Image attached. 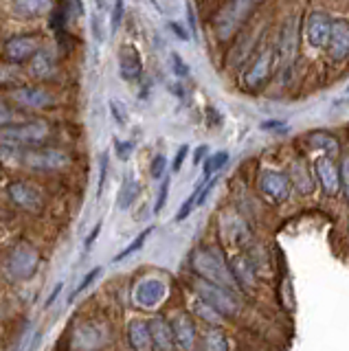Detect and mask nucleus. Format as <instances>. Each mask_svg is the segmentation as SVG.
Listing matches in <instances>:
<instances>
[{
	"instance_id": "obj_1",
	"label": "nucleus",
	"mask_w": 349,
	"mask_h": 351,
	"mask_svg": "<svg viewBox=\"0 0 349 351\" xmlns=\"http://www.w3.org/2000/svg\"><path fill=\"white\" fill-rule=\"evenodd\" d=\"M191 266L204 281L215 283V285H220V288H226L231 292L235 290V285H237L235 274H233V270L226 268V263L222 261V257L217 255V252L198 250L191 257Z\"/></svg>"
},
{
	"instance_id": "obj_2",
	"label": "nucleus",
	"mask_w": 349,
	"mask_h": 351,
	"mask_svg": "<svg viewBox=\"0 0 349 351\" xmlns=\"http://www.w3.org/2000/svg\"><path fill=\"white\" fill-rule=\"evenodd\" d=\"M49 134H51V128L45 121H27V123H20V125H7L3 128V149L38 145V143L47 141Z\"/></svg>"
},
{
	"instance_id": "obj_3",
	"label": "nucleus",
	"mask_w": 349,
	"mask_h": 351,
	"mask_svg": "<svg viewBox=\"0 0 349 351\" xmlns=\"http://www.w3.org/2000/svg\"><path fill=\"white\" fill-rule=\"evenodd\" d=\"M259 0H228L226 7L215 18V33L220 40L231 38L237 27L250 16V11L257 7Z\"/></svg>"
},
{
	"instance_id": "obj_4",
	"label": "nucleus",
	"mask_w": 349,
	"mask_h": 351,
	"mask_svg": "<svg viewBox=\"0 0 349 351\" xmlns=\"http://www.w3.org/2000/svg\"><path fill=\"white\" fill-rule=\"evenodd\" d=\"M38 268V250L31 244H18L9 250L5 259V272L9 279H29Z\"/></svg>"
},
{
	"instance_id": "obj_5",
	"label": "nucleus",
	"mask_w": 349,
	"mask_h": 351,
	"mask_svg": "<svg viewBox=\"0 0 349 351\" xmlns=\"http://www.w3.org/2000/svg\"><path fill=\"white\" fill-rule=\"evenodd\" d=\"M23 162L29 169L36 171H60L64 167H69L71 156L67 152L56 147H38V149L23 152Z\"/></svg>"
},
{
	"instance_id": "obj_6",
	"label": "nucleus",
	"mask_w": 349,
	"mask_h": 351,
	"mask_svg": "<svg viewBox=\"0 0 349 351\" xmlns=\"http://www.w3.org/2000/svg\"><path fill=\"white\" fill-rule=\"evenodd\" d=\"M195 292L200 294V299H204L209 305H213L220 314L231 316V314L237 312V299L233 296L231 290L220 288V285L209 283L204 279H198V281H195Z\"/></svg>"
},
{
	"instance_id": "obj_7",
	"label": "nucleus",
	"mask_w": 349,
	"mask_h": 351,
	"mask_svg": "<svg viewBox=\"0 0 349 351\" xmlns=\"http://www.w3.org/2000/svg\"><path fill=\"white\" fill-rule=\"evenodd\" d=\"M5 195H7L9 204H14L16 208H23V211H29V213L40 211V206H42V195H40V191L36 189L34 184L23 182V180L9 182Z\"/></svg>"
},
{
	"instance_id": "obj_8",
	"label": "nucleus",
	"mask_w": 349,
	"mask_h": 351,
	"mask_svg": "<svg viewBox=\"0 0 349 351\" xmlns=\"http://www.w3.org/2000/svg\"><path fill=\"white\" fill-rule=\"evenodd\" d=\"M9 97H12L14 104H18L20 108H27V110H42V108H51L56 104V97L47 93L45 88H38V86L16 88V90L9 93Z\"/></svg>"
},
{
	"instance_id": "obj_9",
	"label": "nucleus",
	"mask_w": 349,
	"mask_h": 351,
	"mask_svg": "<svg viewBox=\"0 0 349 351\" xmlns=\"http://www.w3.org/2000/svg\"><path fill=\"white\" fill-rule=\"evenodd\" d=\"M165 296H167V285H165V281L156 279V277L139 281L134 288V301H136V305L145 307V310H152V307L163 303Z\"/></svg>"
},
{
	"instance_id": "obj_10",
	"label": "nucleus",
	"mask_w": 349,
	"mask_h": 351,
	"mask_svg": "<svg viewBox=\"0 0 349 351\" xmlns=\"http://www.w3.org/2000/svg\"><path fill=\"white\" fill-rule=\"evenodd\" d=\"M330 31H332V20L323 11H312L308 16V25H305V36H308L310 47L323 49L330 44Z\"/></svg>"
},
{
	"instance_id": "obj_11",
	"label": "nucleus",
	"mask_w": 349,
	"mask_h": 351,
	"mask_svg": "<svg viewBox=\"0 0 349 351\" xmlns=\"http://www.w3.org/2000/svg\"><path fill=\"white\" fill-rule=\"evenodd\" d=\"M259 189L264 191L272 202H283L290 195V178L281 171L266 169L259 173Z\"/></svg>"
},
{
	"instance_id": "obj_12",
	"label": "nucleus",
	"mask_w": 349,
	"mask_h": 351,
	"mask_svg": "<svg viewBox=\"0 0 349 351\" xmlns=\"http://www.w3.org/2000/svg\"><path fill=\"white\" fill-rule=\"evenodd\" d=\"M119 75L125 82H134L143 75V60H141V53L134 44H123L119 49Z\"/></svg>"
},
{
	"instance_id": "obj_13",
	"label": "nucleus",
	"mask_w": 349,
	"mask_h": 351,
	"mask_svg": "<svg viewBox=\"0 0 349 351\" xmlns=\"http://www.w3.org/2000/svg\"><path fill=\"white\" fill-rule=\"evenodd\" d=\"M38 53V40L31 36H14L5 42V58L14 64H20L25 60H34Z\"/></svg>"
},
{
	"instance_id": "obj_14",
	"label": "nucleus",
	"mask_w": 349,
	"mask_h": 351,
	"mask_svg": "<svg viewBox=\"0 0 349 351\" xmlns=\"http://www.w3.org/2000/svg\"><path fill=\"white\" fill-rule=\"evenodd\" d=\"M330 49L332 60L336 62H343L347 55H349V22L343 18H336L332 20V31H330Z\"/></svg>"
},
{
	"instance_id": "obj_15",
	"label": "nucleus",
	"mask_w": 349,
	"mask_h": 351,
	"mask_svg": "<svg viewBox=\"0 0 349 351\" xmlns=\"http://www.w3.org/2000/svg\"><path fill=\"white\" fill-rule=\"evenodd\" d=\"M270 69H272V49L268 47V49H264L261 51L257 58H255V62H253V66L246 71V75H244V84L248 86V88H259L261 84H264L266 80H268V75H270Z\"/></svg>"
},
{
	"instance_id": "obj_16",
	"label": "nucleus",
	"mask_w": 349,
	"mask_h": 351,
	"mask_svg": "<svg viewBox=\"0 0 349 351\" xmlns=\"http://www.w3.org/2000/svg\"><path fill=\"white\" fill-rule=\"evenodd\" d=\"M316 176H319V180L323 184V191L327 195H336L341 191V171L336 169V165L330 156H323L316 160Z\"/></svg>"
},
{
	"instance_id": "obj_17",
	"label": "nucleus",
	"mask_w": 349,
	"mask_h": 351,
	"mask_svg": "<svg viewBox=\"0 0 349 351\" xmlns=\"http://www.w3.org/2000/svg\"><path fill=\"white\" fill-rule=\"evenodd\" d=\"M149 332H152V345L154 351H171L176 338H173V327L165 323V318H152L149 321Z\"/></svg>"
},
{
	"instance_id": "obj_18",
	"label": "nucleus",
	"mask_w": 349,
	"mask_h": 351,
	"mask_svg": "<svg viewBox=\"0 0 349 351\" xmlns=\"http://www.w3.org/2000/svg\"><path fill=\"white\" fill-rule=\"evenodd\" d=\"M173 338H176V345L182 349V351H189L195 343V327H193V321L191 316L187 314H178L173 318Z\"/></svg>"
},
{
	"instance_id": "obj_19",
	"label": "nucleus",
	"mask_w": 349,
	"mask_h": 351,
	"mask_svg": "<svg viewBox=\"0 0 349 351\" xmlns=\"http://www.w3.org/2000/svg\"><path fill=\"white\" fill-rule=\"evenodd\" d=\"M294 51H297V18H290L279 36V60L283 64H290Z\"/></svg>"
},
{
	"instance_id": "obj_20",
	"label": "nucleus",
	"mask_w": 349,
	"mask_h": 351,
	"mask_svg": "<svg viewBox=\"0 0 349 351\" xmlns=\"http://www.w3.org/2000/svg\"><path fill=\"white\" fill-rule=\"evenodd\" d=\"M53 9V0H12V11L20 18H40Z\"/></svg>"
},
{
	"instance_id": "obj_21",
	"label": "nucleus",
	"mask_w": 349,
	"mask_h": 351,
	"mask_svg": "<svg viewBox=\"0 0 349 351\" xmlns=\"http://www.w3.org/2000/svg\"><path fill=\"white\" fill-rule=\"evenodd\" d=\"M128 338H130V345H132L134 351H149L154 349L152 345V332H149V323L145 321H132L128 327Z\"/></svg>"
},
{
	"instance_id": "obj_22",
	"label": "nucleus",
	"mask_w": 349,
	"mask_h": 351,
	"mask_svg": "<svg viewBox=\"0 0 349 351\" xmlns=\"http://www.w3.org/2000/svg\"><path fill=\"white\" fill-rule=\"evenodd\" d=\"M56 71H58V62L51 51H38L36 58L31 60V75L38 77V80H51Z\"/></svg>"
},
{
	"instance_id": "obj_23",
	"label": "nucleus",
	"mask_w": 349,
	"mask_h": 351,
	"mask_svg": "<svg viewBox=\"0 0 349 351\" xmlns=\"http://www.w3.org/2000/svg\"><path fill=\"white\" fill-rule=\"evenodd\" d=\"M101 343H104V334L97 325H82L77 332H75V345L80 349L91 351V349L101 347Z\"/></svg>"
},
{
	"instance_id": "obj_24",
	"label": "nucleus",
	"mask_w": 349,
	"mask_h": 351,
	"mask_svg": "<svg viewBox=\"0 0 349 351\" xmlns=\"http://www.w3.org/2000/svg\"><path fill=\"white\" fill-rule=\"evenodd\" d=\"M292 182L297 186V191L303 195H310L314 191V180H312L308 167H305V162H301V160L292 162Z\"/></svg>"
},
{
	"instance_id": "obj_25",
	"label": "nucleus",
	"mask_w": 349,
	"mask_h": 351,
	"mask_svg": "<svg viewBox=\"0 0 349 351\" xmlns=\"http://www.w3.org/2000/svg\"><path fill=\"white\" fill-rule=\"evenodd\" d=\"M231 270H233V274H235L237 283H244L246 288H253V285H255V270H253V266L248 263L246 257H235Z\"/></svg>"
},
{
	"instance_id": "obj_26",
	"label": "nucleus",
	"mask_w": 349,
	"mask_h": 351,
	"mask_svg": "<svg viewBox=\"0 0 349 351\" xmlns=\"http://www.w3.org/2000/svg\"><path fill=\"white\" fill-rule=\"evenodd\" d=\"M312 141V147H319V149H325L327 154H330V158L338 156V152H341V147H338V141L330 134H325V132H316V134L310 136Z\"/></svg>"
},
{
	"instance_id": "obj_27",
	"label": "nucleus",
	"mask_w": 349,
	"mask_h": 351,
	"mask_svg": "<svg viewBox=\"0 0 349 351\" xmlns=\"http://www.w3.org/2000/svg\"><path fill=\"white\" fill-rule=\"evenodd\" d=\"M141 193V184L136 180H128L123 186H121V191H119V208H128V206H132V202L139 197Z\"/></svg>"
},
{
	"instance_id": "obj_28",
	"label": "nucleus",
	"mask_w": 349,
	"mask_h": 351,
	"mask_svg": "<svg viewBox=\"0 0 349 351\" xmlns=\"http://www.w3.org/2000/svg\"><path fill=\"white\" fill-rule=\"evenodd\" d=\"M204 347L206 351H228V338L220 329H209L204 336Z\"/></svg>"
},
{
	"instance_id": "obj_29",
	"label": "nucleus",
	"mask_w": 349,
	"mask_h": 351,
	"mask_svg": "<svg viewBox=\"0 0 349 351\" xmlns=\"http://www.w3.org/2000/svg\"><path fill=\"white\" fill-rule=\"evenodd\" d=\"M193 312L198 314L202 321H206V323H213V325H217V323H222V314L215 310L213 305H209L204 299H200V301H195L193 303Z\"/></svg>"
},
{
	"instance_id": "obj_30",
	"label": "nucleus",
	"mask_w": 349,
	"mask_h": 351,
	"mask_svg": "<svg viewBox=\"0 0 349 351\" xmlns=\"http://www.w3.org/2000/svg\"><path fill=\"white\" fill-rule=\"evenodd\" d=\"M228 162V152H215L209 158L204 160V178H213V173L217 169H222Z\"/></svg>"
},
{
	"instance_id": "obj_31",
	"label": "nucleus",
	"mask_w": 349,
	"mask_h": 351,
	"mask_svg": "<svg viewBox=\"0 0 349 351\" xmlns=\"http://www.w3.org/2000/svg\"><path fill=\"white\" fill-rule=\"evenodd\" d=\"M152 230H154V228H145L143 230V233H141L134 241H130V244L125 246V250H121V252H119V255L115 257V263H119V261H123V259H128L130 255H134V252L136 250H141V248H143V244H145V239L149 237V233H152Z\"/></svg>"
},
{
	"instance_id": "obj_32",
	"label": "nucleus",
	"mask_w": 349,
	"mask_h": 351,
	"mask_svg": "<svg viewBox=\"0 0 349 351\" xmlns=\"http://www.w3.org/2000/svg\"><path fill=\"white\" fill-rule=\"evenodd\" d=\"M123 11H125V3H123V0H115V5H112V18H110V29H112V33H117L119 27H121Z\"/></svg>"
},
{
	"instance_id": "obj_33",
	"label": "nucleus",
	"mask_w": 349,
	"mask_h": 351,
	"mask_svg": "<svg viewBox=\"0 0 349 351\" xmlns=\"http://www.w3.org/2000/svg\"><path fill=\"white\" fill-rule=\"evenodd\" d=\"M110 112H112V117H115V121H117L119 125H125L128 123L130 114H128V110H125V106L121 101L112 99V101H110Z\"/></svg>"
},
{
	"instance_id": "obj_34",
	"label": "nucleus",
	"mask_w": 349,
	"mask_h": 351,
	"mask_svg": "<svg viewBox=\"0 0 349 351\" xmlns=\"http://www.w3.org/2000/svg\"><path fill=\"white\" fill-rule=\"evenodd\" d=\"M165 167H167V158L163 156V154H158V156H154V160H152V167H149L152 178H154V180L163 178V173H165Z\"/></svg>"
},
{
	"instance_id": "obj_35",
	"label": "nucleus",
	"mask_w": 349,
	"mask_h": 351,
	"mask_svg": "<svg viewBox=\"0 0 349 351\" xmlns=\"http://www.w3.org/2000/svg\"><path fill=\"white\" fill-rule=\"evenodd\" d=\"M99 274H101V268H93V270H91L88 274H86V277L82 279V283L77 285V290H75V292H73V296H71V301L75 299V296H80V294H82V292H84L86 288H91V283H93V281H95L97 277H99Z\"/></svg>"
},
{
	"instance_id": "obj_36",
	"label": "nucleus",
	"mask_w": 349,
	"mask_h": 351,
	"mask_svg": "<svg viewBox=\"0 0 349 351\" xmlns=\"http://www.w3.org/2000/svg\"><path fill=\"white\" fill-rule=\"evenodd\" d=\"M171 69L173 73H176L178 77H187L189 75V66L182 62V58L178 53H171Z\"/></svg>"
},
{
	"instance_id": "obj_37",
	"label": "nucleus",
	"mask_w": 349,
	"mask_h": 351,
	"mask_svg": "<svg viewBox=\"0 0 349 351\" xmlns=\"http://www.w3.org/2000/svg\"><path fill=\"white\" fill-rule=\"evenodd\" d=\"M167 193H169V180L165 178V180H163V184H160L158 202H156V206H154V211H156V213H160V211H163V206H165V202H167Z\"/></svg>"
},
{
	"instance_id": "obj_38",
	"label": "nucleus",
	"mask_w": 349,
	"mask_h": 351,
	"mask_svg": "<svg viewBox=\"0 0 349 351\" xmlns=\"http://www.w3.org/2000/svg\"><path fill=\"white\" fill-rule=\"evenodd\" d=\"M184 11H187V22H189V29H191V38H198V25H195V11H193L191 3H187Z\"/></svg>"
},
{
	"instance_id": "obj_39",
	"label": "nucleus",
	"mask_w": 349,
	"mask_h": 351,
	"mask_svg": "<svg viewBox=\"0 0 349 351\" xmlns=\"http://www.w3.org/2000/svg\"><path fill=\"white\" fill-rule=\"evenodd\" d=\"M115 147H117V154H119V158H128L130 156V152H132V143H121V141H115Z\"/></svg>"
},
{
	"instance_id": "obj_40",
	"label": "nucleus",
	"mask_w": 349,
	"mask_h": 351,
	"mask_svg": "<svg viewBox=\"0 0 349 351\" xmlns=\"http://www.w3.org/2000/svg\"><path fill=\"white\" fill-rule=\"evenodd\" d=\"M167 27H169V29H171L173 33H176V38H178V40H182V42H187V40H189L187 31H184V29H182L180 25H176V22H167Z\"/></svg>"
},
{
	"instance_id": "obj_41",
	"label": "nucleus",
	"mask_w": 349,
	"mask_h": 351,
	"mask_svg": "<svg viewBox=\"0 0 349 351\" xmlns=\"http://www.w3.org/2000/svg\"><path fill=\"white\" fill-rule=\"evenodd\" d=\"M106 171H108V156L104 154V158H101V176H99V189H97V195H101L104 191V182H106Z\"/></svg>"
},
{
	"instance_id": "obj_42",
	"label": "nucleus",
	"mask_w": 349,
	"mask_h": 351,
	"mask_svg": "<svg viewBox=\"0 0 349 351\" xmlns=\"http://www.w3.org/2000/svg\"><path fill=\"white\" fill-rule=\"evenodd\" d=\"M341 180L345 184V191H347V197H349V158L343 162V167H341Z\"/></svg>"
},
{
	"instance_id": "obj_43",
	"label": "nucleus",
	"mask_w": 349,
	"mask_h": 351,
	"mask_svg": "<svg viewBox=\"0 0 349 351\" xmlns=\"http://www.w3.org/2000/svg\"><path fill=\"white\" fill-rule=\"evenodd\" d=\"M184 156H187V145H182V147L178 149V154H176V160H173V171H178V169L182 167V160H184Z\"/></svg>"
},
{
	"instance_id": "obj_44",
	"label": "nucleus",
	"mask_w": 349,
	"mask_h": 351,
	"mask_svg": "<svg viewBox=\"0 0 349 351\" xmlns=\"http://www.w3.org/2000/svg\"><path fill=\"white\" fill-rule=\"evenodd\" d=\"M283 130L286 128V121H266V123H261V130Z\"/></svg>"
},
{
	"instance_id": "obj_45",
	"label": "nucleus",
	"mask_w": 349,
	"mask_h": 351,
	"mask_svg": "<svg viewBox=\"0 0 349 351\" xmlns=\"http://www.w3.org/2000/svg\"><path fill=\"white\" fill-rule=\"evenodd\" d=\"M99 228H101V224H97V226L93 228V233H91V237H88V239H86V248H88V246L93 244V241L97 239V235H99Z\"/></svg>"
},
{
	"instance_id": "obj_46",
	"label": "nucleus",
	"mask_w": 349,
	"mask_h": 351,
	"mask_svg": "<svg viewBox=\"0 0 349 351\" xmlns=\"http://www.w3.org/2000/svg\"><path fill=\"white\" fill-rule=\"evenodd\" d=\"M60 290H62V283H58V285H56V290H53V294H51L49 299H47V307H49V305H51L53 301H56V296L60 294Z\"/></svg>"
},
{
	"instance_id": "obj_47",
	"label": "nucleus",
	"mask_w": 349,
	"mask_h": 351,
	"mask_svg": "<svg viewBox=\"0 0 349 351\" xmlns=\"http://www.w3.org/2000/svg\"><path fill=\"white\" fill-rule=\"evenodd\" d=\"M204 152H206V147H200L198 152H195V162H200V160H202V156H204Z\"/></svg>"
},
{
	"instance_id": "obj_48",
	"label": "nucleus",
	"mask_w": 349,
	"mask_h": 351,
	"mask_svg": "<svg viewBox=\"0 0 349 351\" xmlns=\"http://www.w3.org/2000/svg\"><path fill=\"white\" fill-rule=\"evenodd\" d=\"M343 101H349V86H347V90H345L343 99H338V104H343Z\"/></svg>"
},
{
	"instance_id": "obj_49",
	"label": "nucleus",
	"mask_w": 349,
	"mask_h": 351,
	"mask_svg": "<svg viewBox=\"0 0 349 351\" xmlns=\"http://www.w3.org/2000/svg\"><path fill=\"white\" fill-rule=\"evenodd\" d=\"M149 5H152V7H156V9L160 11V5H158V0H149Z\"/></svg>"
}]
</instances>
